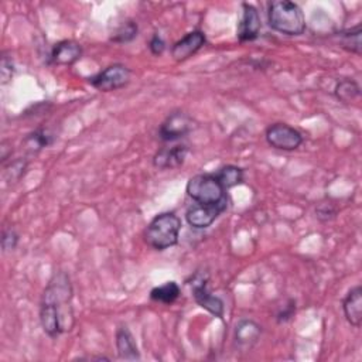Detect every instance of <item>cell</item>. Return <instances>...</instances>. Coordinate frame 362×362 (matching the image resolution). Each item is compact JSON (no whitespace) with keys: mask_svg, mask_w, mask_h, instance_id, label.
Listing matches in <instances>:
<instances>
[{"mask_svg":"<svg viewBox=\"0 0 362 362\" xmlns=\"http://www.w3.org/2000/svg\"><path fill=\"white\" fill-rule=\"evenodd\" d=\"M188 154L185 144H175L171 147L160 148L153 157V165L158 170H173L184 164Z\"/></svg>","mask_w":362,"mask_h":362,"instance_id":"cell-11","label":"cell"},{"mask_svg":"<svg viewBox=\"0 0 362 362\" xmlns=\"http://www.w3.org/2000/svg\"><path fill=\"white\" fill-rule=\"evenodd\" d=\"M315 214H317V218L322 222H327V221H331L335 218L337 215V208L332 205V204H320L318 208L315 209Z\"/></svg>","mask_w":362,"mask_h":362,"instance_id":"cell-24","label":"cell"},{"mask_svg":"<svg viewBox=\"0 0 362 362\" xmlns=\"http://www.w3.org/2000/svg\"><path fill=\"white\" fill-rule=\"evenodd\" d=\"M116 349L120 359L137 361L140 359V352L136 339L126 325H120L116 331Z\"/></svg>","mask_w":362,"mask_h":362,"instance_id":"cell-15","label":"cell"},{"mask_svg":"<svg viewBox=\"0 0 362 362\" xmlns=\"http://www.w3.org/2000/svg\"><path fill=\"white\" fill-rule=\"evenodd\" d=\"M18 243V235L14 229H6L1 235V247L4 252L14 250Z\"/></svg>","mask_w":362,"mask_h":362,"instance_id":"cell-23","label":"cell"},{"mask_svg":"<svg viewBox=\"0 0 362 362\" xmlns=\"http://www.w3.org/2000/svg\"><path fill=\"white\" fill-rule=\"evenodd\" d=\"M52 141H54L52 134H49L44 129H37V130H34V132H31L25 136V139L23 141V146L28 153L35 154L40 150H42L44 147H48L49 144H52Z\"/></svg>","mask_w":362,"mask_h":362,"instance_id":"cell-16","label":"cell"},{"mask_svg":"<svg viewBox=\"0 0 362 362\" xmlns=\"http://www.w3.org/2000/svg\"><path fill=\"white\" fill-rule=\"evenodd\" d=\"M192 119L187 113L174 112L161 123L158 129V137L163 141H175L192 130Z\"/></svg>","mask_w":362,"mask_h":362,"instance_id":"cell-8","label":"cell"},{"mask_svg":"<svg viewBox=\"0 0 362 362\" xmlns=\"http://www.w3.org/2000/svg\"><path fill=\"white\" fill-rule=\"evenodd\" d=\"M130 81V69L123 64H113L89 79V83L100 92H112L126 86Z\"/></svg>","mask_w":362,"mask_h":362,"instance_id":"cell-6","label":"cell"},{"mask_svg":"<svg viewBox=\"0 0 362 362\" xmlns=\"http://www.w3.org/2000/svg\"><path fill=\"white\" fill-rule=\"evenodd\" d=\"M191 288H192L194 300L201 308L206 310L209 314H212L216 318L223 317V313H225L223 301L208 290V273H202V272L195 273L191 281Z\"/></svg>","mask_w":362,"mask_h":362,"instance_id":"cell-4","label":"cell"},{"mask_svg":"<svg viewBox=\"0 0 362 362\" xmlns=\"http://www.w3.org/2000/svg\"><path fill=\"white\" fill-rule=\"evenodd\" d=\"M206 42L205 34L199 30H194L187 33L181 40H178L171 48V57L181 62L197 54Z\"/></svg>","mask_w":362,"mask_h":362,"instance_id":"cell-10","label":"cell"},{"mask_svg":"<svg viewBox=\"0 0 362 362\" xmlns=\"http://www.w3.org/2000/svg\"><path fill=\"white\" fill-rule=\"evenodd\" d=\"M180 230V218L174 212H161L147 225L144 230V240L156 250H165L177 245Z\"/></svg>","mask_w":362,"mask_h":362,"instance_id":"cell-2","label":"cell"},{"mask_svg":"<svg viewBox=\"0 0 362 362\" xmlns=\"http://www.w3.org/2000/svg\"><path fill=\"white\" fill-rule=\"evenodd\" d=\"M260 30H262V21H260V14L257 8L249 3H243L240 10V18L238 21V28H236V35L239 41L246 42V41L256 40L259 37Z\"/></svg>","mask_w":362,"mask_h":362,"instance_id":"cell-9","label":"cell"},{"mask_svg":"<svg viewBox=\"0 0 362 362\" xmlns=\"http://www.w3.org/2000/svg\"><path fill=\"white\" fill-rule=\"evenodd\" d=\"M342 308L346 321L355 327L359 328L362 322V288L361 286L352 287L348 294L345 296L342 301Z\"/></svg>","mask_w":362,"mask_h":362,"instance_id":"cell-14","label":"cell"},{"mask_svg":"<svg viewBox=\"0 0 362 362\" xmlns=\"http://www.w3.org/2000/svg\"><path fill=\"white\" fill-rule=\"evenodd\" d=\"M228 208V199L214 204V205H205V204H194L189 206L185 212V219L189 226L195 229H205L211 226L218 216Z\"/></svg>","mask_w":362,"mask_h":362,"instance_id":"cell-7","label":"cell"},{"mask_svg":"<svg viewBox=\"0 0 362 362\" xmlns=\"http://www.w3.org/2000/svg\"><path fill=\"white\" fill-rule=\"evenodd\" d=\"M267 23L272 30L284 35H301L305 18L300 6L290 0H276L269 4Z\"/></svg>","mask_w":362,"mask_h":362,"instance_id":"cell-1","label":"cell"},{"mask_svg":"<svg viewBox=\"0 0 362 362\" xmlns=\"http://www.w3.org/2000/svg\"><path fill=\"white\" fill-rule=\"evenodd\" d=\"M180 286L175 281H167L150 291V298L161 304H173L180 297Z\"/></svg>","mask_w":362,"mask_h":362,"instance_id":"cell-17","label":"cell"},{"mask_svg":"<svg viewBox=\"0 0 362 362\" xmlns=\"http://www.w3.org/2000/svg\"><path fill=\"white\" fill-rule=\"evenodd\" d=\"M82 55V47L74 40H62L51 49V62L55 65H72Z\"/></svg>","mask_w":362,"mask_h":362,"instance_id":"cell-13","label":"cell"},{"mask_svg":"<svg viewBox=\"0 0 362 362\" xmlns=\"http://www.w3.org/2000/svg\"><path fill=\"white\" fill-rule=\"evenodd\" d=\"M13 74H14L13 61H11V58H8V57L6 55V52H3V54H1V64H0L1 83L6 85V83L13 78Z\"/></svg>","mask_w":362,"mask_h":362,"instance_id":"cell-22","label":"cell"},{"mask_svg":"<svg viewBox=\"0 0 362 362\" xmlns=\"http://www.w3.org/2000/svg\"><path fill=\"white\" fill-rule=\"evenodd\" d=\"M335 98L342 103H351L361 95V88L354 79H341L334 88Z\"/></svg>","mask_w":362,"mask_h":362,"instance_id":"cell-19","label":"cell"},{"mask_svg":"<svg viewBox=\"0 0 362 362\" xmlns=\"http://www.w3.org/2000/svg\"><path fill=\"white\" fill-rule=\"evenodd\" d=\"M266 141L269 146L283 151H293L298 148L304 137L303 134L286 123H274L266 130Z\"/></svg>","mask_w":362,"mask_h":362,"instance_id":"cell-5","label":"cell"},{"mask_svg":"<svg viewBox=\"0 0 362 362\" xmlns=\"http://www.w3.org/2000/svg\"><path fill=\"white\" fill-rule=\"evenodd\" d=\"M294 313H296V301L294 300H288L286 307L277 314V322L288 321L294 315Z\"/></svg>","mask_w":362,"mask_h":362,"instance_id":"cell-26","label":"cell"},{"mask_svg":"<svg viewBox=\"0 0 362 362\" xmlns=\"http://www.w3.org/2000/svg\"><path fill=\"white\" fill-rule=\"evenodd\" d=\"M216 178L221 181L223 188L228 191L229 188L243 182V170L236 165H223L216 173H214Z\"/></svg>","mask_w":362,"mask_h":362,"instance_id":"cell-20","label":"cell"},{"mask_svg":"<svg viewBox=\"0 0 362 362\" xmlns=\"http://www.w3.org/2000/svg\"><path fill=\"white\" fill-rule=\"evenodd\" d=\"M148 48L153 55H161L165 49V41L161 38L160 34H154L148 42Z\"/></svg>","mask_w":362,"mask_h":362,"instance_id":"cell-25","label":"cell"},{"mask_svg":"<svg viewBox=\"0 0 362 362\" xmlns=\"http://www.w3.org/2000/svg\"><path fill=\"white\" fill-rule=\"evenodd\" d=\"M185 191L197 204L214 205L228 199L226 189L215 174H197L191 177L187 182Z\"/></svg>","mask_w":362,"mask_h":362,"instance_id":"cell-3","label":"cell"},{"mask_svg":"<svg viewBox=\"0 0 362 362\" xmlns=\"http://www.w3.org/2000/svg\"><path fill=\"white\" fill-rule=\"evenodd\" d=\"M262 335V327L253 320H240L235 327L233 339L238 348L247 351L252 349L253 345L259 341Z\"/></svg>","mask_w":362,"mask_h":362,"instance_id":"cell-12","label":"cell"},{"mask_svg":"<svg viewBox=\"0 0 362 362\" xmlns=\"http://www.w3.org/2000/svg\"><path fill=\"white\" fill-rule=\"evenodd\" d=\"M361 34H362L361 24L341 31L338 34L339 47L349 51V52H354V54L359 55L361 54V47H362L361 45Z\"/></svg>","mask_w":362,"mask_h":362,"instance_id":"cell-18","label":"cell"},{"mask_svg":"<svg viewBox=\"0 0 362 362\" xmlns=\"http://www.w3.org/2000/svg\"><path fill=\"white\" fill-rule=\"evenodd\" d=\"M137 31H139L137 24H136L134 21L129 20V21L123 23V24L116 30V33H115L113 37H112V41L120 42V44L129 42V41H132V40H134V38L137 37Z\"/></svg>","mask_w":362,"mask_h":362,"instance_id":"cell-21","label":"cell"}]
</instances>
